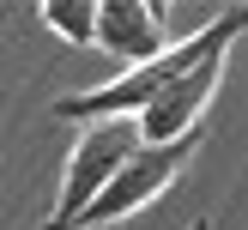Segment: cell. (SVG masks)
Returning <instances> with one entry per match:
<instances>
[{"instance_id": "cell-1", "label": "cell", "mask_w": 248, "mask_h": 230, "mask_svg": "<svg viewBox=\"0 0 248 230\" xmlns=\"http://www.w3.org/2000/svg\"><path fill=\"white\" fill-rule=\"evenodd\" d=\"M248 31V6H230L224 18H212L200 36H188V43H176L170 55H157V61H145V67H127L121 79H109L103 91H79V97H61L55 103V115L61 121H109V115H133L140 121L145 109L157 103V91H164L170 79H182L188 67H200L206 55H224L230 43Z\"/></svg>"}, {"instance_id": "cell-2", "label": "cell", "mask_w": 248, "mask_h": 230, "mask_svg": "<svg viewBox=\"0 0 248 230\" xmlns=\"http://www.w3.org/2000/svg\"><path fill=\"white\" fill-rule=\"evenodd\" d=\"M140 145H145V139H140V121H133V115L85 121L79 139H73V152H67V176H61L55 212H48L43 230H73V224H79V212H85V206H91L97 194L121 176V164H127Z\"/></svg>"}, {"instance_id": "cell-3", "label": "cell", "mask_w": 248, "mask_h": 230, "mask_svg": "<svg viewBox=\"0 0 248 230\" xmlns=\"http://www.w3.org/2000/svg\"><path fill=\"white\" fill-rule=\"evenodd\" d=\"M194 145H200V139L140 145V152L121 164V176H115V182H109V188H103V194H97V200L79 212V224H73V230H103V224H121L127 212H145V206H152L157 194H164L170 182L182 176V164L194 157Z\"/></svg>"}, {"instance_id": "cell-4", "label": "cell", "mask_w": 248, "mask_h": 230, "mask_svg": "<svg viewBox=\"0 0 248 230\" xmlns=\"http://www.w3.org/2000/svg\"><path fill=\"white\" fill-rule=\"evenodd\" d=\"M218 79H224V55H206L200 67H188L182 79H170L157 91V103L140 115V139L145 145H176V139H194L206 103L218 97Z\"/></svg>"}, {"instance_id": "cell-5", "label": "cell", "mask_w": 248, "mask_h": 230, "mask_svg": "<svg viewBox=\"0 0 248 230\" xmlns=\"http://www.w3.org/2000/svg\"><path fill=\"white\" fill-rule=\"evenodd\" d=\"M97 48L121 55L127 67H145V61L170 55L164 12H157L152 0H103V6H97Z\"/></svg>"}, {"instance_id": "cell-6", "label": "cell", "mask_w": 248, "mask_h": 230, "mask_svg": "<svg viewBox=\"0 0 248 230\" xmlns=\"http://www.w3.org/2000/svg\"><path fill=\"white\" fill-rule=\"evenodd\" d=\"M43 24L48 31H61L67 43H97V6H73V0H48L43 6Z\"/></svg>"}, {"instance_id": "cell-7", "label": "cell", "mask_w": 248, "mask_h": 230, "mask_svg": "<svg viewBox=\"0 0 248 230\" xmlns=\"http://www.w3.org/2000/svg\"><path fill=\"white\" fill-rule=\"evenodd\" d=\"M188 230H212V224H206V218H194V224H188Z\"/></svg>"}]
</instances>
